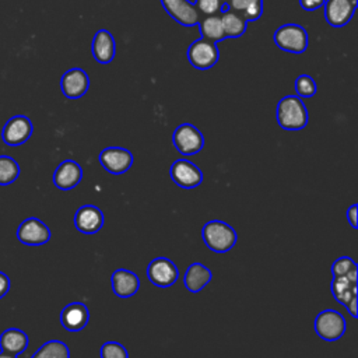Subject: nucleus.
Instances as JSON below:
<instances>
[{"instance_id":"obj_1","label":"nucleus","mask_w":358,"mask_h":358,"mask_svg":"<svg viewBox=\"0 0 358 358\" xmlns=\"http://www.w3.org/2000/svg\"><path fill=\"white\" fill-rule=\"evenodd\" d=\"M275 119L284 130H302L308 124V109L298 95H285L277 103Z\"/></svg>"},{"instance_id":"obj_2","label":"nucleus","mask_w":358,"mask_h":358,"mask_svg":"<svg viewBox=\"0 0 358 358\" xmlns=\"http://www.w3.org/2000/svg\"><path fill=\"white\" fill-rule=\"evenodd\" d=\"M201 236L206 246L215 253H225L231 250L238 241L235 229L220 220L206 222L201 229Z\"/></svg>"},{"instance_id":"obj_3","label":"nucleus","mask_w":358,"mask_h":358,"mask_svg":"<svg viewBox=\"0 0 358 358\" xmlns=\"http://www.w3.org/2000/svg\"><path fill=\"white\" fill-rule=\"evenodd\" d=\"M274 43L278 49L289 53H303L308 48V31L298 24H284L274 31Z\"/></svg>"},{"instance_id":"obj_4","label":"nucleus","mask_w":358,"mask_h":358,"mask_svg":"<svg viewBox=\"0 0 358 358\" xmlns=\"http://www.w3.org/2000/svg\"><path fill=\"white\" fill-rule=\"evenodd\" d=\"M315 331L324 341H337L345 333V319L338 310L324 309L315 319Z\"/></svg>"},{"instance_id":"obj_5","label":"nucleus","mask_w":358,"mask_h":358,"mask_svg":"<svg viewBox=\"0 0 358 358\" xmlns=\"http://www.w3.org/2000/svg\"><path fill=\"white\" fill-rule=\"evenodd\" d=\"M357 274L334 275L331 280V294L337 302L344 305L352 317H357Z\"/></svg>"},{"instance_id":"obj_6","label":"nucleus","mask_w":358,"mask_h":358,"mask_svg":"<svg viewBox=\"0 0 358 358\" xmlns=\"http://www.w3.org/2000/svg\"><path fill=\"white\" fill-rule=\"evenodd\" d=\"M186 56L194 69L208 70L217 64L220 57V50L215 42L207 41L204 38H199L187 48Z\"/></svg>"},{"instance_id":"obj_7","label":"nucleus","mask_w":358,"mask_h":358,"mask_svg":"<svg viewBox=\"0 0 358 358\" xmlns=\"http://www.w3.org/2000/svg\"><path fill=\"white\" fill-rule=\"evenodd\" d=\"M172 143L180 154L194 155L204 147V137L201 131L192 123H182L175 129Z\"/></svg>"},{"instance_id":"obj_8","label":"nucleus","mask_w":358,"mask_h":358,"mask_svg":"<svg viewBox=\"0 0 358 358\" xmlns=\"http://www.w3.org/2000/svg\"><path fill=\"white\" fill-rule=\"evenodd\" d=\"M34 126L28 116L25 115H15L10 117L1 130V140L4 144L10 147H17L28 141L32 136Z\"/></svg>"},{"instance_id":"obj_9","label":"nucleus","mask_w":358,"mask_h":358,"mask_svg":"<svg viewBox=\"0 0 358 358\" xmlns=\"http://www.w3.org/2000/svg\"><path fill=\"white\" fill-rule=\"evenodd\" d=\"M49 227L36 217L25 218L17 228V238L28 246H41L50 241Z\"/></svg>"},{"instance_id":"obj_10","label":"nucleus","mask_w":358,"mask_h":358,"mask_svg":"<svg viewBox=\"0 0 358 358\" xmlns=\"http://www.w3.org/2000/svg\"><path fill=\"white\" fill-rule=\"evenodd\" d=\"M147 277L154 285L159 288H168L176 282L179 271L171 259L159 256L150 262L147 267Z\"/></svg>"},{"instance_id":"obj_11","label":"nucleus","mask_w":358,"mask_h":358,"mask_svg":"<svg viewBox=\"0 0 358 358\" xmlns=\"http://www.w3.org/2000/svg\"><path fill=\"white\" fill-rule=\"evenodd\" d=\"M102 168L112 175H122L133 165V154L123 147H106L98 155Z\"/></svg>"},{"instance_id":"obj_12","label":"nucleus","mask_w":358,"mask_h":358,"mask_svg":"<svg viewBox=\"0 0 358 358\" xmlns=\"http://www.w3.org/2000/svg\"><path fill=\"white\" fill-rule=\"evenodd\" d=\"M169 173H171V179L175 182V185H178L183 189L197 187L203 182V173H201L200 168L185 158L176 159L171 165Z\"/></svg>"},{"instance_id":"obj_13","label":"nucleus","mask_w":358,"mask_h":358,"mask_svg":"<svg viewBox=\"0 0 358 358\" xmlns=\"http://www.w3.org/2000/svg\"><path fill=\"white\" fill-rule=\"evenodd\" d=\"M164 10L169 17H172L178 24L183 27L197 25L201 15L189 0H159Z\"/></svg>"},{"instance_id":"obj_14","label":"nucleus","mask_w":358,"mask_h":358,"mask_svg":"<svg viewBox=\"0 0 358 358\" xmlns=\"http://www.w3.org/2000/svg\"><path fill=\"white\" fill-rule=\"evenodd\" d=\"M88 88H90V77L80 67L67 70L60 78V90L63 95L69 99L81 98L83 95H85Z\"/></svg>"},{"instance_id":"obj_15","label":"nucleus","mask_w":358,"mask_h":358,"mask_svg":"<svg viewBox=\"0 0 358 358\" xmlns=\"http://www.w3.org/2000/svg\"><path fill=\"white\" fill-rule=\"evenodd\" d=\"M103 213L94 204H84L74 214L76 228L87 235L96 234L103 227Z\"/></svg>"},{"instance_id":"obj_16","label":"nucleus","mask_w":358,"mask_h":358,"mask_svg":"<svg viewBox=\"0 0 358 358\" xmlns=\"http://www.w3.org/2000/svg\"><path fill=\"white\" fill-rule=\"evenodd\" d=\"M357 4L352 0H326L323 4L324 18L334 28L344 27L352 18Z\"/></svg>"},{"instance_id":"obj_17","label":"nucleus","mask_w":358,"mask_h":358,"mask_svg":"<svg viewBox=\"0 0 358 358\" xmlns=\"http://www.w3.org/2000/svg\"><path fill=\"white\" fill-rule=\"evenodd\" d=\"M83 179V168L74 159H64L53 172V183L60 190L74 189Z\"/></svg>"},{"instance_id":"obj_18","label":"nucleus","mask_w":358,"mask_h":358,"mask_svg":"<svg viewBox=\"0 0 358 358\" xmlns=\"http://www.w3.org/2000/svg\"><path fill=\"white\" fill-rule=\"evenodd\" d=\"M90 320V310L83 302H70L60 312V323L69 331L83 330Z\"/></svg>"},{"instance_id":"obj_19","label":"nucleus","mask_w":358,"mask_h":358,"mask_svg":"<svg viewBox=\"0 0 358 358\" xmlns=\"http://www.w3.org/2000/svg\"><path fill=\"white\" fill-rule=\"evenodd\" d=\"M112 291L119 298H130L140 288V278L127 268H117L110 275Z\"/></svg>"},{"instance_id":"obj_20","label":"nucleus","mask_w":358,"mask_h":358,"mask_svg":"<svg viewBox=\"0 0 358 358\" xmlns=\"http://www.w3.org/2000/svg\"><path fill=\"white\" fill-rule=\"evenodd\" d=\"M91 52L98 63H110L116 53V42L113 35L108 29H98L92 39Z\"/></svg>"},{"instance_id":"obj_21","label":"nucleus","mask_w":358,"mask_h":358,"mask_svg":"<svg viewBox=\"0 0 358 358\" xmlns=\"http://www.w3.org/2000/svg\"><path fill=\"white\" fill-rule=\"evenodd\" d=\"M28 343H29L28 336L21 329H17V327H10L0 334V350L1 352H6V354L18 357L27 350Z\"/></svg>"},{"instance_id":"obj_22","label":"nucleus","mask_w":358,"mask_h":358,"mask_svg":"<svg viewBox=\"0 0 358 358\" xmlns=\"http://www.w3.org/2000/svg\"><path fill=\"white\" fill-rule=\"evenodd\" d=\"M211 270L201 263H192L183 275V284L187 291L199 292L201 291L211 280Z\"/></svg>"},{"instance_id":"obj_23","label":"nucleus","mask_w":358,"mask_h":358,"mask_svg":"<svg viewBox=\"0 0 358 358\" xmlns=\"http://www.w3.org/2000/svg\"><path fill=\"white\" fill-rule=\"evenodd\" d=\"M221 24L225 38H239L248 28V21L232 8H227L221 13Z\"/></svg>"},{"instance_id":"obj_24","label":"nucleus","mask_w":358,"mask_h":358,"mask_svg":"<svg viewBox=\"0 0 358 358\" xmlns=\"http://www.w3.org/2000/svg\"><path fill=\"white\" fill-rule=\"evenodd\" d=\"M201 38L211 41V42H218L225 38L222 24H221V13L220 14H213V15H203L197 24Z\"/></svg>"},{"instance_id":"obj_25","label":"nucleus","mask_w":358,"mask_h":358,"mask_svg":"<svg viewBox=\"0 0 358 358\" xmlns=\"http://www.w3.org/2000/svg\"><path fill=\"white\" fill-rule=\"evenodd\" d=\"M228 8L238 11L248 22L255 21L263 14V0H229Z\"/></svg>"},{"instance_id":"obj_26","label":"nucleus","mask_w":358,"mask_h":358,"mask_svg":"<svg viewBox=\"0 0 358 358\" xmlns=\"http://www.w3.org/2000/svg\"><path fill=\"white\" fill-rule=\"evenodd\" d=\"M31 358H70V348L60 340L43 343Z\"/></svg>"},{"instance_id":"obj_27","label":"nucleus","mask_w":358,"mask_h":358,"mask_svg":"<svg viewBox=\"0 0 358 358\" xmlns=\"http://www.w3.org/2000/svg\"><path fill=\"white\" fill-rule=\"evenodd\" d=\"M20 176V165L10 155H0V186L11 185Z\"/></svg>"},{"instance_id":"obj_28","label":"nucleus","mask_w":358,"mask_h":358,"mask_svg":"<svg viewBox=\"0 0 358 358\" xmlns=\"http://www.w3.org/2000/svg\"><path fill=\"white\" fill-rule=\"evenodd\" d=\"M295 91L299 98H310L316 94L317 87L315 80L308 74H301L295 80Z\"/></svg>"},{"instance_id":"obj_29","label":"nucleus","mask_w":358,"mask_h":358,"mask_svg":"<svg viewBox=\"0 0 358 358\" xmlns=\"http://www.w3.org/2000/svg\"><path fill=\"white\" fill-rule=\"evenodd\" d=\"M101 358H129L126 347L117 341H106L99 350Z\"/></svg>"},{"instance_id":"obj_30","label":"nucleus","mask_w":358,"mask_h":358,"mask_svg":"<svg viewBox=\"0 0 358 358\" xmlns=\"http://www.w3.org/2000/svg\"><path fill=\"white\" fill-rule=\"evenodd\" d=\"M194 7L197 8L201 17L220 14L228 8V7H224V4L220 0H196Z\"/></svg>"},{"instance_id":"obj_31","label":"nucleus","mask_w":358,"mask_h":358,"mask_svg":"<svg viewBox=\"0 0 358 358\" xmlns=\"http://www.w3.org/2000/svg\"><path fill=\"white\" fill-rule=\"evenodd\" d=\"M358 271L357 268V263L348 257V256H341L337 260H334L333 266H331V274L334 275H344V274H350V273H355Z\"/></svg>"},{"instance_id":"obj_32","label":"nucleus","mask_w":358,"mask_h":358,"mask_svg":"<svg viewBox=\"0 0 358 358\" xmlns=\"http://www.w3.org/2000/svg\"><path fill=\"white\" fill-rule=\"evenodd\" d=\"M299 1V6L308 11H312V10H316V8H320L326 0H298Z\"/></svg>"},{"instance_id":"obj_33","label":"nucleus","mask_w":358,"mask_h":358,"mask_svg":"<svg viewBox=\"0 0 358 358\" xmlns=\"http://www.w3.org/2000/svg\"><path fill=\"white\" fill-rule=\"evenodd\" d=\"M10 287H11V282H10L8 275L4 274L3 271H0V299L7 295V292L10 291Z\"/></svg>"},{"instance_id":"obj_34","label":"nucleus","mask_w":358,"mask_h":358,"mask_svg":"<svg viewBox=\"0 0 358 358\" xmlns=\"http://www.w3.org/2000/svg\"><path fill=\"white\" fill-rule=\"evenodd\" d=\"M357 207H358V204L357 203H354L348 210H347V221L350 222V225L355 229L357 227H358V218H357Z\"/></svg>"},{"instance_id":"obj_35","label":"nucleus","mask_w":358,"mask_h":358,"mask_svg":"<svg viewBox=\"0 0 358 358\" xmlns=\"http://www.w3.org/2000/svg\"><path fill=\"white\" fill-rule=\"evenodd\" d=\"M0 358H18V357L11 355V354H6V352H0Z\"/></svg>"},{"instance_id":"obj_36","label":"nucleus","mask_w":358,"mask_h":358,"mask_svg":"<svg viewBox=\"0 0 358 358\" xmlns=\"http://www.w3.org/2000/svg\"><path fill=\"white\" fill-rule=\"evenodd\" d=\"M220 1H221V3H222V4H227V3H228V1H229V0H220Z\"/></svg>"}]
</instances>
